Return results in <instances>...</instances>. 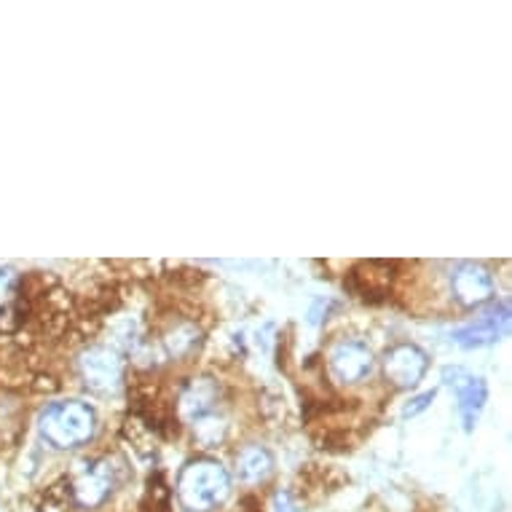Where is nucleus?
<instances>
[{
    "instance_id": "10",
    "label": "nucleus",
    "mask_w": 512,
    "mask_h": 512,
    "mask_svg": "<svg viewBox=\"0 0 512 512\" xmlns=\"http://www.w3.org/2000/svg\"><path fill=\"white\" fill-rule=\"evenodd\" d=\"M504 328H507V311H488V314H483V317H478L475 322H470V325H464V328H459L454 333L456 344L467 346V349H472V346H488L494 344V341H499V336L504 333Z\"/></svg>"
},
{
    "instance_id": "14",
    "label": "nucleus",
    "mask_w": 512,
    "mask_h": 512,
    "mask_svg": "<svg viewBox=\"0 0 512 512\" xmlns=\"http://www.w3.org/2000/svg\"><path fill=\"white\" fill-rule=\"evenodd\" d=\"M14 285H17L14 271L0 269V314H3V311H6V306H9L11 295H14Z\"/></svg>"
},
{
    "instance_id": "5",
    "label": "nucleus",
    "mask_w": 512,
    "mask_h": 512,
    "mask_svg": "<svg viewBox=\"0 0 512 512\" xmlns=\"http://www.w3.org/2000/svg\"><path fill=\"white\" fill-rule=\"evenodd\" d=\"M328 365L333 378L341 384H360L376 368V357L368 344H362L357 338H344L330 349Z\"/></svg>"
},
{
    "instance_id": "3",
    "label": "nucleus",
    "mask_w": 512,
    "mask_h": 512,
    "mask_svg": "<svg viewBox=\"0 0 512 512\" xmlns=\"http://www.w3.org/2000/svg\"><path fill=\"white\" fill-rule=\"evenodd\" d=\"M126 483V467L113 456L94 459L70 483V499L81 510H97Z\"/></svg>"
},
{
    "instance_id": "4",
    "label": "nucleus",
    "mask_w": 512,
    "mask_h": 512,
    "mask_svg": "<svg viewBox=\"0 0 512 512\" xmlns=\"http://www.w3.org/2000/svg\"><path fill=\"white\" fill-rule=\"evenodd\" d=\"M78 373L97 395H116L124 384V360L110 346H89L78 357Z\"/></svg>"
},
{
    "instance_id": "9",
    "label": "nucleus",
    "mask_w": 512,
    "mask_h": 512,
    "mask_svg": "<svg viewBox=\"0 0 512 512\" xmlns=\"http://www.w3.org/2000/svg\"><path fill=\"white\" fill-rule=\"evenodd\" d=\"M454 378L456 381H451V384H454L456 397H459V413L464 419V429H472L488 400L486 381L478 376H467L464 370H454Z\"/></svg>"
},
{
    "instance_id": "7",
    "label": "nucleus",
    "mask_w": 512,
    "mask_h": 512,
    "mask_svg": "<svg viewBox=\"0 0 512 512\" xmlns=\"http://www.w3.org/2000/svg\"><path fill=\"white\" fill-rule=\"evenodd\" d=\"M494 274L480 263H459L451 274V295L464 309H478L494 298Z\"/></svg>"
},
{
    "instance_id": "11",
    "label": "nucleus",
    "mask_w": 512,
    "mask_h": 512,
    "mask_svg": "<svg viewBox=\"0 0 512 512\" xmlns=\"http://www.w3.org/2000/svg\"><path fill=\"white\" fill-rule=\"evenodd\" d=\"M274 472V456L263 445H247L236 456V475L242 483H263Z\"/></svg>"
},
{
    "instance_id": "12",
    "label": "nucleus",
    "mask_w": 512,
    "mask_h": 512,
    "mask_svg": "<svg viewBox=\"0 0 512 512\" xmlns=\"http://www.w3.org/2000/svg\"><path fill=\"white\" fill-rule=\"evenodd\" d=\"M389 271H392V263H384V269H381V274H376V261L362 263L360 269L352 271L354 290H357V293H360L362 298H373V295L387 293L389 277H392Z\"/></svg>"
},
{
    "instance_id": "6",
    "label": "nucleus",
    "mask_w": 512,
    "mask_h": 512,
    "mask_svg": "<svg viewBox=\"0 0 512 512\" xmlns=\"http://www.w3.org/2000/svg\"><path fill=\"white\" fill-rule=\"evenodd\" d=\"M381 368L389 384H395L397 389H413L427 376L429 354L416 344H397L384 354Z\"/></svg>"
},
{
    "instance_id": "2",
    "label": "nucleus",
    "mask_w": 512,
    "mask_h": 512,
    "mask_svg": "<svg viewBox=\"0 0 512 512\" xmlns=\"http://www.w3.org/2000/svg\"><path fill=\"white\" fill-rule=\"evenodd\" d=\"M43 440L59 451L81 448L97 435V413L84 400H59L41 413Z\"/></svg>"
},
{
    "instance_id": "13",
    "label": "nucleus",
    "mask_w": 512,
    "mask_h": 512,
    "mask_svg": "<svg viewBox=\"0 0 512 512\" xmlns=\"http://www.w3.org/2000/svg\"><path fill=\"white\" fill-rule=\"evenodd\" d=\"M199 341H202V338H199L196 325L183 322V325H177L175 330H169L167 338H164V346H167V352L172 354V357H188V354L199 346Z\"/></svg>"
},
{
    "instance_id": "8",
    "label": "nucleus",
    "mask_w": 512,
    "mask_h": 512,
    "mask_svg": "<svg viewBox=\"0 0 512 512\" xmlns=\"http://www.w3.org/2000/svg\"><path fill=\"white\" fill-rule=\"evenodd\" d=\"M218 400V381H212V378H194V381L185 384L180 397H177V413H180V419L196 424L204 416L218 413Z\"/></svg>"
},
{
    "instance_id": "15",
    "label": "nucleus",
    "mask_w": 512,
    "mask_h": 512,
    "mask_svg": "<svg viewBox=\"0 0 512 512\" xmlns=\"http://www.w3.org/2000/svg\"><path fill=\"white\" fill-rule=\"evenodd\" d=\"M435 389H432V392H424V395H419V397H413L411 403L405 405V411H403V416L405 419H413V416H419L421 411H427L429 405H432V400H435Z\"/></svg>"
},
{
    "instance_id": "1",
    "label": "nucleus",
    "mask_w": 512,
    "mask_h": 512,
    "mask_svg": "<svg viewBox=\"0 0 512 512\" xmlns=\"http://www.w3.org/2000/svg\"><path fill=\"white\" fill-rule=\"evenodd\" d=\"M234 491L231 475L215 459H194L180 470L177 499L188 512H212L226 504Z\"/></svg>"
}]
</instances>
